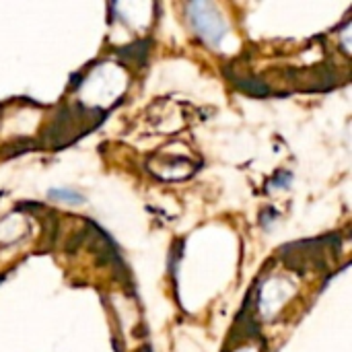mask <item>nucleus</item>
<instances>
[{
	"mask_svg": "<svg viewBox=\"0 0 352 352\" xmlns=\"http://www.w3.org/2000/svg\"><path fill=\"white\" fill-rule=\"evenodd\" d=\"M47 196H50V200H58V202H66V204H85L82 194L72 192V190H50Z\"/></svg>",
	"mask_w": 352,
	"mask_h": 352,
	"instance_id": "f257e3e1",
	"label": "nucleus"
}]
</instances>
